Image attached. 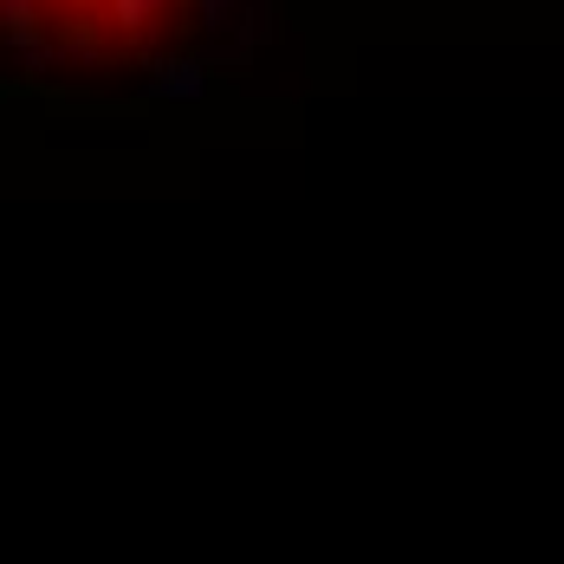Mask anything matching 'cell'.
Instances as JSON below:
<instances>
[{
    "mask_svg": "<svg viewBox=\"0 0 564 564\" xmlns=\"http://www.w3.org/2000/svg\"><path fill=\"white\" fill-rule=\"evenodd\" d=\"M253 0H0V78L53 98H188L253 40Z\"/></svg>",
    "mask_w": 564,
    "mask_h": 564,
    "instance_id": "obj_1",
    "label": "cell"
}]
</instances>
